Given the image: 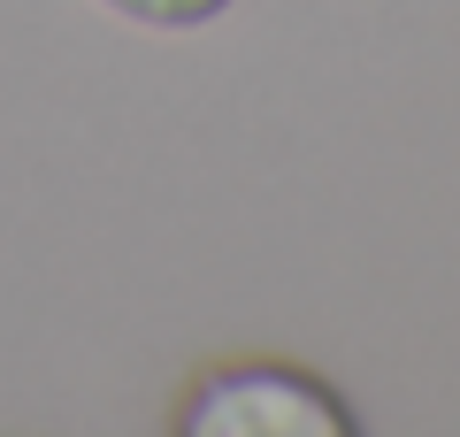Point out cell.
<instances>
[{"instance_id":"1","label":"cell","mask_w":460,"mask_h":437,"mask_svg":"<svg viewBox=\"0 0 460 437\" xmlns=\"http://www.w3.org/2000/svg\"><path fill=\"white\" fill-rule=\"evenodd\" d=\"M192 437H353L361 422L338 406V391L299 369H223L184 406Z\"/></svg>"},{"instance_id":"2","label":"cell","mask_w":460,"mask_h":437,"mask_svg":"<svg viewBox=\"0 0 460 437\" xmlns=\"http://www.w3.org/2000/svg\"><path fill=\"white\" fill-rule=\"evenodd\" d=\"M108 16H131V23H154V31H192V23L223 16L230 0H100Z\"/></svg>"}]
</instances>
